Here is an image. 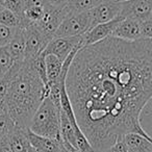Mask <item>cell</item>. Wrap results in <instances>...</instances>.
<instances>
[{"instance_id": "cell-5", "label": "cell", "mask_w": 152, "mask_h": 152, "mask_svg": "<svg viewBox=\"0 0 152 152\" xmlns=\"http://www.w3.org/2000/svg\"><path fill=\"white\" fill-rule=\"evenodd\" d=\"M71 13L68 4L63 7H55L49 4L45 10L44 16L38 23L34 24L45 37L51 40L54 38V34L57 27L64 19Z\"/></svg>"}, {"instance_id": "cell-25", "label": "cell", "mask_w": 152, "mask_h": 152, "mask_svg": "<svg viewBox=\"0 0 152 152\" xmlns=\"http://www.w3.org/2000/svg\"><path fill=\"white\" fill-rule=\"evenodd\" d=\"M127 151H128L127 145L125 144L124 140L121 139V140H118V141L108 149L107 152H127Z\"/></svg>"}, {"instance_id": "cell-1", "label": "cell", "mask_w": 152, "mask_h": 152, "mask_svg": "<svg viewBox=\"0 0 152 152\" xmlns=\"http://www.w3.org/2000/svg\"><path fill=\"white\" fill-rule=\"evenodd\" d=\"M65 87L76 122L94 152H107L130 132L151 140L139 116L152 99V39L108 37L81 47Z\"/></svg>"}, {"instance_id": "cell-13", "label": "cell", "mask_w": 152, "mask_h": 152, "mask_svg": "<svg viewBox=\"0 0 152 152\" xmlns=\"http://www.w3.org/2000/svg\"><path fill=\"white\" fill-rule=\"evenodd\" d=\"M27 135L30 146L38 148V149L42 150L44 152H61V149H63L61 142L56 141V140L42 137V135H38L36 133L31 132L30 130H28V129Z\"/></svg>"}, {"instance_id": "cell-17", "label": "cell", "mask_w": 152, "mask_h": 152, "mask_svg": "<svg viewBox=\"0 0 152 152\" xmlns=\"http://www.w3.org/2000/svg\"><path fill=\"white\" fill-rule=\"evenodd\" d=\"M15 128V123L4 107L0 110V143L9 139V135Z\"/></svg>"}, {"instance_id": "cell-9", "label": "cell", "mask_w": 152, "mask_h": 152, "mask_svg": "<svg viewBox=\"0 0 152 152\" xmlns=\"http://www.w3.org/2000/svg\"><path fill=\"white\" fill-rule=\"evenodd\" d=\"M121 18H133L144 21L152 18L151 0H126L121 2Z\"/></svg>"}, {"instance_id": "cell-20", "label": "cell", "mask_w": 152, "mask_h": 152, "mask_svg": "<svg viewBox=\"0 0 152 152\" xmlns=\"http://www.w3.org/2000/svg\"><path fill=\"white\" fill-rule=\"evenodd\" d=\"M0 24L7 26L10 28L22 27L20 18L17 15H15L13 12L7 9H3L0 12Z\"/></svg>"}, {"instance_id": "cell-18", "label": "cell", "mask_w": 152, "mask_h": 152, "mask_svg": "<svg viewBox=\"0 0 152 152\" xmlns=\"http://www.w3.org/2000/svg\"><path fill=\"white\" fill-rule=\"evenodd\" d=\"M101 0H70L68 7L71 13H81L92 10Z\"/></svg>"}, {"instance_id": "cell-24", "label": "cell", "mask_w": 152, "mask_h": 152, "mask_svg": "<svg viewBox=\"0 0 152 152\" xmlns=\"http://www.w3.org/2000/svg\"><path fill=\"white\" fill-rule=\"evenodd\" d=\"M141 38L152 39V18L141 21Z\"/></svg>"}, {"instance_id": "cell-26", "label": "cell", "mask_w": 152, "mask_h": 152, "mask_svg": "<svg viewBox=\"0 0 152 152\" xmlns=\"http://www.w3.org/2000/svg\"><path fill=\"white\" fill-rule=\"evenodd\" d=\"M48 3L52 7H66V5L69 3L70 0H47Z\"/></svg>"}, {"instance_id": "cell-6", "label": "cell", "mask_w": 152, "mask_h": 152, "mask_svg": "<svg viewBox=\"0 0 152 152\" xmlns=\"http://www.w3.org/2000/svg\"><path fill=\"white\" fill-rule=\"evenodd\" d=\"M24 34H25L24 61H32L42 54L50 40L45 37L34 24L24 27Z\"/></svg>"}, {"instance_id": "cell-31", "label": "cell", "mask_w": 152, "mask_h": 152, "mask_svg": "<svg viewBox=\"0 0 152 152\" xmlns=\"http://www.w3.org/2000/svg\"><path fill=\"white\" fill-rule=\"evenodd\" d=\"M114 1H118V2H123V1H126V0H114Z\"/></svg>"}, {"instance_id": "cell-11", "label": "cell", "mask_w": 152, "mask_h": 152, "mask_svg": "<svg viewBox=\"0 0 152 152\" xmlns=\"http://www.w3.org/2000/svg\"><path fill=\"white\" fill-rule=\"evenodd\" d=\"M112 37L124 41L141 40V21L133 18H124L119 22Z\"/></svg>"}, {"instance_id": "cell-19", "label": "cell", "mask_w": 152, "mask_h": 152, "mask_svg": "<svg viewBox=\"0 0 152 152\" xmlns=\"http://www.w3.org/2000/svg\"><path fill=\"white\" fill-rule=\"evenodd\" d=\"M14 63L15 61L7 45L0 47V77L13 67Z\"/></svg>"}, {"instance_id": "cell-7", "label": "cell", "mask_w": 152, "mask_h": 152, "mask_svg": "<svg viewBox=\"0 0 152 152\" xmlns=\"http://www.w3.org/2000/svg\"><path fill=\"white\" fill-rule=\"evenodd\" d=\"M81 47H83V36L73 37V38H57V37H54L48 42L42 54L55 55L61 61H64L73 49L81 48Z\"/></svg>"}, {"instance_id": "cell-30", "label": "cell", "mask_w": 152, "mask_h": 152, "mask_svg": "<svg viewBox=\"0 0 152 152\" xmlns=\"http://www.w3.org/2000/svg\"><path fill=\"white\" fill-rule=\"evenodd\" d=\"M3 9H4V7H3V0H0V12L2 11Z\"/></svg>"}, {"instance_id": "cell-3", "label": "cell", "mask_w": 152, "mask_h": 152, "mask_svg": "<svg viewBox=\"0 0 152 152\" xmlns=\"http://www.w3.org/2000/svg\"><path fill=\"white\" fill-rule=\"evenodd\" d=\"M59 126L61 107L55 105L47 96L37 108L27 129L38 135L59 141Z\"/></svg>"}, {"instance_id": "cell-10", "label": "cell", "mask_w": 152, "mask_h": 152, "mask_svg": "<svg viewBox=\"0 0 152 152\" xmlns=\"http://www.w3.org/2000/svg\"><path fill=\"white\" fill-rule=\"evenodd\" d=\"M122 19L123 18H121L119 16V17L115 18V19L110 20V21L105 22V23L97 24V25L90 28L85 34H83V46L95 44V43L100 42V41L108 38V37H112L117 25Z\"/></svg>"}, {"instance_id": "cell-23", "label": "cell", "mask_w": 152, "mask_h": 152, "mask_svg": "<svg viewBox=\"0 0 152 152\" xmlns=\"http://www.w3.org/2000/svg\"><path fill=\"white\" fill-rule=\"evenodd\" d=\"M16 28H10L0 24V47L5 46L11 41Z\"/></svg>"}, {"instance_id": "cell-2", "label": "cell", "mask_w": 152, "mask_h": 152, "mask_svg": "<svg viewBox=\"0 0 152 152\" xmlns=\"http://www.w3.org/2000/svg\"><path fill=\"white\" fill-rule=\"evenodd\" d=\"M11 71L12 78L4 108L15 126L27 129L37 108L48 96V87L43 83L27 61L14 63Z\"/></svg>"}, {"instance_id": "cell-14", "label": "cell", "mask_w": 152, "mask_h": 152, "mask_svg": "<svg viewBox=\"0 0 152 152\" xmlns=\"http://www.w3.org/2000/svg\"><path fill=\"white\" fill-rule=\"evenodd\" d=\"M9 145L12 152H27L29 148V140L27 135V129L15 126L14 130L9 135Z\"/></svg>"}, {"instance_id": "cell-28", "label": "cell", "mask_w": 152, "mask_h": 152, "mask_svg": "<svg viewBox=\"0 0 152 152\" xmlns=\"http://www.w3.org/2000/svg\"><path fill=\"white\" fill-rule=\"evenodd\" d=\"M152 150H147V149H128L127 152H151Z\"/></svg>"}, {"instance_id": "cell-27", "label": "cell", "mask_w": 152, "mask_h": 152, "mask_svg": "<svg viewBox=\"0 0 152 152\" xmlns=\"http://www.w3.org/2000/svg\"><path fill=\"white\" fill-rule=\"evenodd\" d=\"M0 152H12L11 148H10L7 139L0 143Z\"/></svg>"}, {"instance_id": "cell-21", "label": "cell", "mask_w": 152, "mask_h": 152, "mask_svg": "<svg viewBox=\"0 0 152 152\" xmlns=\"http://www.w3.org/2000/svg\"><path fill=\"white\" fill-rule=\"evenodd\" d=\"M26 0H3V7L4 9L10 10L13 12L15 15H17L21 20L22 26V19H23L24 10H25Z\"/></svg>"}, {"instance_id": "cell-15", "label": "cell", "mask_w": 152, "mask_h": 152, "mask_svg": "<svg viewBox=\"0 0 152 152\" xmlns=\"http://www.w3.org/2000/svg\"><path fill=\"white\" fill-rule=\"evenodd\" d=\"M45 59V68H46V76H47V86L52 85L58 81V77L61 75L63 61L56 57L55 55L47 54L44 55Z\"/></svg>"}, {"instance_id": "cell-22", "label": "cell", "mask_w": 152, "mask_h": 152, "mask_svg": "<svg viewBox=\"0 0 152 152\" xmlns=\"http://www.w3.org/2000/svg\"><path fill=\"white\" fill-rule=\"evenodd\" d=\"M11 78H12L11 69H10L4 75L0 77V110H2V108L4 107V102H5L7 95V91H9Z\"/></svg>"}, {"instance_id": "cell-29", "label": "cell", "mask_w": 152, "mask_h": 152, "mask_svg": "<svg viewBox=\"0 0 152 152\" xmlns=\"http://www.w3.org/2000/svg\"><path fill=\"white\" fill-rule=\"evenodd\" d=\"M27 152H44V151H42V150L38 149V148L32 147V146H29V148H28Z\"/></svg>"}, {"instance_id": "cell-12", "label": "cell", "mask_w": 152, "mask_h": 152, "mask_svg": "<svg viewBox=\"0 0 152 152\" xmlns=\"http://www.w3.org/2000/svg\"><path fill=\"white\" fill-rule=\"evenodd\" d=\"M7 46L15 63L24 61V56H25V34H24L23 27L16 28L11 41L7 43Z\"/></svg>"}, {"instance_id": "cell-4", "label": "cell", "mask_w": 152, "mask_h": 152, "mask_svg": "<svg viewBox=\"0 0 152 152\" xmlns=\"http://www.w3.org/2000/svg\"><path fill=\"white\" fill-rule=\"evenodd\" d=\"M91 27V17L88 12L70 13L57 27L54 37L73 38L85 34Z\"/></svg>"}, {"instance_id": "cell-8", "label": "cell", "mask_w": 152, "mask_h": 152, "mask_svg": "<svg viewBox=\"0 0 152 152\" xmlns=\"http://www.w3.org/2000/svg\"><path fill=\"white\" fill-rule=\"evenodd\" d=\"M121 2L114 0H101L96 7L90 10L91 17V27L97 24L105 23L120 16Z\"/></svg>"}, {"instance_id": "cell-16", "label": "cell", "mask_w": 152, "mask_h": 152, "mask_svg": "<svg viewBox=\"0 0 152 152\" xmlns=\"http://www.w3.org/2000/svg\"><path fill=\"white\" fill-rule=\"evenodd\" d=\"M125 144L127 145L128 149H147L152 150V142L151 140L146 139L143 135L137 133H127L123 137Z\"/></svg>"}]
</instances>
